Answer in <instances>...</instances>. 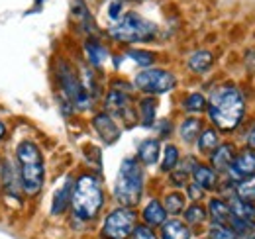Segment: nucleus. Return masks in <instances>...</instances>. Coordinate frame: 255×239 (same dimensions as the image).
<instances>
[{
  "label": "nucleus",
  "instance_id": "nucleus-23",
  "mask_svg": "<svg viewBox=\"0 0 255 239\" xmlns=\"http://www.w3.org/2000/svg\"><path fill=\"white\" fill-rule=\"evenodd\" d=\"M212 53L210 51H206V49H200V51H194L189 61H187V65H189V69H191L192 73H206L210 67H212Z\"/></svg>",
  "mask_w": 255,
  "mask_h": 239
},
{
  "label": "nucleus",
  "instance_id": "nucleus-5",
  "mask_svg": "<svg viewBox=\"0 0 255 239\" xmlns=\"http://www.w3.org/2000/svg\"><path fill=\"white\" fill-rule=\"evenodd\" d=\"M157 33V26L149 20H145L143 16L135 14V12H128L120 20H116L110 28L108 35L116 41L122 43H139V41H149L153 39Z\"/></svg>",
  "mask_w": 255,
  "mask_h": 239
},
{
  "label": "nucleus",
  "instance_id": "nucleus-24",
  "mask_svg": "<svg viewBox=\"0 0 255 239\" xmlns=\"http://www.w3.org/2000/svg\"><path fill=\"white\" fill-rule=\"evenodd\" d=\"M163 206L167 210V214H171V216L175 218V216H179V214L185 212L187 196H185L183 192H179V190L169 192V194H165V198H163Z\"/></svg>",
  "mask_w": 255,
  "mask_h": 239
},
{
  "label": "nucleus",
  "instance_id": "nucleus-1",
  "mask_svg": "<svg viewBox=\"0 0 255 239\" xmlns=\"http://www.w3.org/2000/svg\"><path fill=\"white\" fill-rule=\"evenodd\" d=\"M208 118L224 133L234 131L246 114V100L242 90L232 83H224L212 90L208 98Z\"/></svg>",
  "mask_w": 255,
  "mask_h": 239
},
{
  "label": "nucleus",
  "instance_id": "nucleus-7",
  "mask_svg": "<svg viewBox=\"0 0 255 239\" xmlns=\"http://www.w3.org/2000/svg\"><path fill=\"white\" fill-rule=\"evenodd\" d=\"M137 226V212L133 208H114L106 214L102 228H100V238L102 239H129L133 230Z\"/></svg>",
  "mask_w": 255,
  "mask_h": 239
},
{
  "label": "nucleus",
  "instance_id": "nucleus-17",
  "mask_svg": "<svg viewBox=\"0 0 255 239\" xmlns=\"http://www.w3.org/2000/svg\"><path fill=\"white\" fill-rule=\"evenodd\" d=\"M73 180L67 179L55 190V194H53V200H51V214L53 216H61L65 214V210L69 208V204H71V198H73Z\"/></svg>",
  "mask_w": 255,
  "mask_h": 239
},
{
  "label": "nucleus",
  "instance_id": "nucleus-34",
  "mask_svg": "<svg viewBox=\"0 0 255 239\" xmlns=\"http://www.w3.org/2000/svg\"><path fill=\"white\" fill-rule=\"evenodd\" d=\"M187 196L191 198L192 202H198L202 196H204V190L198 186V184H194V182H191L189 186H187Z\"/></svg>",
  "mask_w": 255,
  "mask_h": 239
},
{
  "label": "nucleus",
  "instance_id": "nucleus-37",
  "mask_svg": "<svg viewBox=\"0 0 255 239\" xmlns=\"http://www.w3.org/2000/svg\"><path fill=\"white\" fill-rule=\"evenodd\" d=\"M4 135H6V125H4L2 121H0V141L4 139Z\"/></svg>",
  "mask_w": 255,
  "mask_h": 239
},
{
  "label": "nucleus",
  "instance_id": "nucleus-20",
  "mask_svg": "<svg viewBox=\"0 0 255 239\" xmlns=\"http://www.w3.org/2000/svg\"><path fill=\"white\" fill-rule=\"evenodd\" d=\"M159 153H161V145H159V139H153V137H149V139H143L141 143H139V147H137V161L141 163V165H155L157 161H159Z\"/></svg>",
  "mask_w": 255,
  "mask_h": 239
},
{
  "label": "nucleus",
  "instance_id": "nucleus-18",
  "mask_svg": "<svg viewBox=\"0 0 255 239\" xmlns=\"http://www.w3.org/2000/svg\"><path fill=\"white\" fill-rule=\"evenodd\" d=\"M208 216L212 220V224H224V226H230L234 214H232V208L230 204L224 200V198H212L208 202Z\"/></svg>",
  "mask_w": 255,
  "mask_h": 239
},
{
  "label": "nucleus",
  "instance_id": "nucleus-9",
  "mask_svg": "<svg viewBox=\"0 0 255 239\" xmlns=\"http://www.w3.org/2000/svg\"><path fill=\"white\" fill-rule=\"evenodd\" d=\"M104 106L108 110V114L112 118H120L126 121V125H133L135 120H137V110H133L131 106V100H129V94L126 90L120 89H112L106 94V100H104Z\"/></svg>",
  "mask_w": 255,
  "mask_h": 239
},
{
  "label": "nucleus",
  "instance_id": "nucleus-32",
  "mask_svg": "<svg viewBox=\"0 0 255 239\" xmlns=\"http://www.w3.org/2000/svg\"><path fill=\"white\" fill-rule=\"evenodd\" d=\"M128 57L131 61H135L139 67H149V65H153V61H155V55L153 53H149V51H143V49H129L128 51Z\"/></svg>",
  "mask_w": 255,
  "mask_h": 239
},
{
  "label": "nucleus",
  "instance_id": "nucleus-35",
  "mask_svg": "<svg viewBox=\"0 0 255 239\" xmlns=\"http://www.w3.org/2000/svg\"><path fill=\"white\" fill-rule=\"evenodd\" d=\"M120 12H122V4L120 2H112L110 4V18H112V22H116V20H120Z\"/></svg>",
  "mask_w": 255,
  "mask_h": 239
},
{
  "label": "nucleus",
  "instance_id": "nucleus-22",
  "mask_svg": "<svg viewBox=\"0 0 255 239\" xmlns=\"http://www.w3.org/2000/svg\"><path fill=\"white\" fill-rule=\"evenodd\" d=\"M155 112H157V102H155V98L147 96V98H141V100H139V104H137V118H139V121H141L145 127L153 125V121H155Z\"/></svg>",
  "mask_w": 255,
  "mask_h": 239
},
{
  "label": "nucleus",
  "instance_id": "nucleus-30",
  "mask_svg": "<svg viewBox=\"0 0 255 239\" xmlns=\"http://www.w3.org/2000/svg\"><path fill=\"white\" fill-rule=\"evenodd\" d=\"M206 106H208V100H206L200 92H191V94L183 100V108H185L187 112H191V114H198V112L206 110Z\"/></svg>",
  "mask_w": 255,
  "mask_h": 239
},
{
  "label": "nucleus",
  "instance_id": "nucleus-13",
  "mask_svg": "<svg viewBox=\"0 0 255 239\" xmlns=\"http://www.w3.org/2000/svg\"><path fill=\"white\" fill-rule=\"evenodd\" d=\"M0 182H2V188H4L6 194H10L14 198H20V190H24V188H22L18 173L10 165V161H2L0 163Z\"/></svg>",
  "mask_w": 255,
  "mask_h": 239
},
{
  "label": "nucleus",
  "instance_id": "nucleus-2",
  "mask_svg": "<svg viewBox=\"0 0 255 239\" xmlns=\"http://www.w3.org/2000/svg\"><path fill=\"white\" fill-rule=\"evenodd\" d=\"M104 206V190L95 175H81L73 186L71 208L73 216L81 222H93Z\"/></svg>",
  "mask_w": 255,
  "mask_h": 239
},
{
  "label": "nucleus",
  "instance_id": "nucleus-19",
  "mask_svg": "<svg viewBox=\"0 0 255 239\" xmlns=\"http://www.w3.org/2000/svg\"><path fill=\"white\" fill-rule=\"evenodd\" d=\"M192 180H194V184H198L202 190H216L220 177H218V173H216L212 167L196 165V169L192 171Z\"/></svg>",
  "mask_w": 255,
  "mask_h": 239
},
{
  "label": "nucleus",
  "instance_id": "nucleus-8",
  "mask_svg": "<svg viewBox=\"0 0 255 239\" xmlns=\"http://www.w3.org/2000/svg\"><path fill=\"white\" fill-rule=\"evenodd\" d=\"M135 89H139L145 94H163L169 92L171 89H175L177 85V77L167 71V69H143L135 75L133 79Z\"/></svg>",
  "mask_w": 255,
  "mask_h": 239
},
{
  "label": "nucleus",
  "instance_id": "nucleus-14",
  "mask_svg": "<svg viewBox=\"0 0 255 239\" xmlns=\"http://www.w3.org/2000/svg\"><path fill=\"white\" fill-rule=\"evenodd\" d=\"M159 239H192V230L179 218H167L161 226Z\"/></svg>",
  "mask_w": 255,
  "mask_h": 239
},
{
  "label": "nucleus",
  "instance_id": "nucleus-15",
  "mask_svg": "<svg viewBox=\"0 0 255 239\" xmlns=\"http://www.w3.org/2000/svg\"><path fill=\"white\" fill-rule=\"evenodd\" d=\"M234 157H236V149H234V145H230V143H222V145H218L216 149L210 153L212 169H214L216 173H228V169H230V165H232Z\"/></svg>",
  "mask_w": 255,
  "mask_h": 239
},
{
  "label": "nucleus",
  "instance_id": "nucleus-6",
  "mask_svg": "<svg viewBox=\"0 0 255 239\" xmlns=\"http://www.w3.org/2000/svg\"><path fill=\"white\" fill-rule=\"evenodd\" d=\"M55 75H57V83L61 89V102H69V106H73L77 110H89L93 104V98L81 85V79L77 77L73 67L67 61L59 59Z\"/></svg>",
  "mask_w": 255,
  "mask_h": 239
},
{
  "label": "nucleus",
  "instance_id": "nucleus-38",
  "mask_svg": "<svg viewBox=\"0 0 255 239\" xmlns=\"http://www.w3.org/2000/svg\"><path fill=\"white\" fill-rule=\"evenodd\" d=\"M248 239H255V232H254V234H252V236H250Z\"/></svg>",
  "mask_w": 255,
  "mask_h": 239
},
{
  "label": "nucleus",
  "instance_id": "nucleus-28",
  "mask_svg": "<svg viewBox=\"0 0 255 239\" xmlns=\"http://www.w3.org/2000/svg\"><path fill=\"white\" fill-rule=\"evenodd\" d=\"M234 194L240 196L242 200L255 202V175L238 180V182H236V192H234Z\"/></svg>",
  "mask_w": 255,
  "mask_h": 239
},
{
  "label": "nucleus",
  "instance_id": "nucleus-3",
  "mask_svg": "<svg viewBox=\"0 0 255 239\" xmlns=\"http://www.w3.org/2000/svg\"><path fill=\"white\" fill-rule=\"evenodd\" d=\"M18 177L28 196H37L45 182V165L39 147L33 141H20L16 147Z\"/></svg>",
  "mask_w": 255,
  "mask_h": 239
},
{
  "label": "nucleus",
  "instance_id": "nucleus-16",
  "mask_svg": "<svg viewBox=\"0 0 255 239\" xmlns=\"http://www.w3.org/2000/svg\"><path fill=\"white\" fill-rule=\"evenodd\" d=\"M232 208V214L240 220H244L246 224L255 226V202H248V200H242L240 196L232 194L228 200H226Z\"/></svg>",
  "mask_w": 255,
  "mask_h": 239
},
{
  "label": "nucleus",
  "instance_id": "nucleus-25",
  "mask_svg": "<svg viewBox=\"0 0 255 239\" xmlns=\"http://www.w3.org/2000/svg\"><path fill=\"white\" fill-rule=\"evenodd\" d=\"M85 53H87V59L91 61V65H95V67H100L108 57V49L93 37L85 43Z\"/></svg>",
  "mask_w": 255,
  "mask_h": 239
},
{
  "label": "nucleus",
  "instance_id": "nucleus-26",
  "mask_svg": "<svg viewBox=\"0 0 255 239\" xmlns=\"http://www.w3.org/2000/svg\"><path fill=\"white\" fill-rule=\"evenodd\" d=\"M200 129H202V121L198 118H187L183 120V123L179 125V135L185 143H192L194 139H198L200 135Z\"/></svg>",
  "mask_w": 255,
  "mask_h": 239
},
{
  "label": "nucleus",
  "instance_id": "nucleus-39",
  "mask_svg": "<svg viewBox=\"0 0 255 239\" xmlns=\"http://www.w3.org/2000/svg\"><path fill=\"white\" fill-rule=\"evenodd\" d=\"M200 239H208V238H200Z\"/></svg>",
  "mask_w": 255,
  "mask_h": 239
},
{
  "label": "nucleus",
  "instance_id": "nucleus-29",
  "mask_svg": "<svg viewBox=\"0 0 255 239\" xmlns=\"http://www.w3.org/2000/svg\"><path fill=\"white\" fill-rule=\"evenodd\" d=\"M179 161H181L179 149L175 145H171V143L165 145V149H163V161H161V171L163 173H171L179 165Z\"/></svg>",
  "mask_w": 255,
  "mask_h": 239
},
{
  "label": "nucleus",
  "instance_id": "nucleus-21",
  "mask_svg": "<svg viewBox=\"0 0 255 239\" xmlns=\"http://www.w3.org/2000/svg\"><path fill=\"white\" fill-rule=\"evenodd\" d=\"M208 220V210L204 208L202 204H198V202H192L189 208H185L183 212V222L189 226V228H198V226H202L204 222Z\"/></svg>",
  "mask_w": 255,
  "mask_h": 239
},
{
  "label": "nucleus",
  "instance_id": "nucleus-4",
  "mask_svg": "<svg viewBox=\"0 0 255 239\" xmlns=\"http://www.w3.org/2000/svg\"><path fill=\"white\" fill-rule=\"evenodd\" d=\"M143 194V169L141 163L137 159L128 157L122 161L120 171H118V179L114 184V198L126 206L133 208L139 204Z\"/></svg>",
  "mask_w": 255,
  "mask_h": 239
},
{
  "label": "nucleus",
  "instance_id": "nucleus-12",
  "mask_svg": "<svg viewBox=\"0 0 255 239\" xmlns=\"http://www.w3.org/2000/svg\"><path fill=\"white\" fill-rule=\"evenodd\" d=\"M167 210L163 206V202L157 200V198H151L143 210H141V220H143V224L145 226H149V228H161L165 222H167Z\"/></svg>",
  "mask_w": 255,
  "mask_h": 239
},
{
  "label": "nucleus",
  "instance_id": "nucleus-36",
  "mask_svg": "<svg viewBox=\"0 0 255 239\" xmlns=\"http://www.w3.org/2000/svg\"><path fill=\"white\" fill-rule=\"evenodd\" d=\"M248 143H250V147L255 149V123L252 125V129H250V135H248Z\"/></svg>",
  "mask_w": 255,
  "mask_h": 239
},
{
  "label": "nucleus",
  "instance_id": "nucleus-10",
  "mask_svg": "<svg viewBox=\"0 0 255 239\" xmlns=\"http://www.w3.org/2000/svg\"><path fill=\"white\" fill-rule=\"evenodd\" d=\"M228 175L232 177L230 180H234V182L255 175V149L244 147L240 153H236V157L228 169Z\"/></svg>",
  "mask_w": 255,
  "mask_h": 239
},
{
  "label": "nucleus",
  "instance_id": "nucleus-33",
  "mask_svg": "<svg viewBox=\"0 0 255 239\" xmlns=\"http://www.w3.org/2000/svg\"><path fill=\"white\" fill-rule=\"evenodd\" d=\"M129 239H159V236L155 234L153 228H149V226H145V224H137Z\"/></svg>",
  "mask_w": 255,
  "mask_h": 239
},
{
  "label": "nucleus",
  "instance_id": "nucleus-11",
  "mask_svg": "<svg viewBox=\"0 0 255 239\" xmlns=\"http://www.w3.org/2000/svg\"><path fill=\"white\" fill-rule=\"evenodd\" d=\"M93 127H95L98 137H100L106 145H112L114 141H118V137H120V133H122L120 127H118V123H116V120L112 118L108 112L96 114L95 118H93Z\"/></svg>",
  "mask_w": 255,
  "mask_h": 239
},
{
  "label": "nucleus",
  "instance_id": "nucleus-31",
  "mask_svg": "<svg viewBox=\"0 0 255 239\" xmlns=\"http://www.w3.org/2000/svg\"><path fill=\"white\" fill-rule=\"evenodd\" d=\"M208 239H240L238 234L224 224H210L208 226Z\"/></svg>",
  "mask_w": 255,
  "mask_h": 239
},
{
  "label": "nucleus",
  "instance_id": "nucleus-27",
  "mask_svg": "<svg viewBox=\"0 0 255 239\" xmlns=\"http://www.w3.org/2000/svg\"><path fill=\"white\" fill-rule=\"evenodd\" d=\"M196 143H198V151H202V153H212V151L220 145L218 131H216L214 127L202 129L200 135H198V139H196Z\"/></svg>",
  "mask_w": 255,
  "mask_h": 239
}]
</instances>
